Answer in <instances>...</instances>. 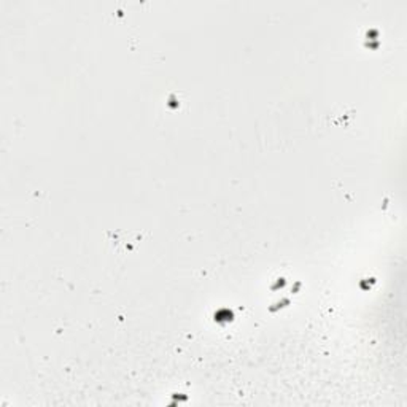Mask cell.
<instances>
[{
    "label": "cell",
    "instance_id": "1",
    "mask_svg": "<svg viewBox=\"0 0 407 407\" xmlns=\"http://www.w3.org/2000/svg\"><path fill=\"white\" fill-rule=\"evenodd\" d=\"M143 234L138 231H117L108 232V244L113 247V250L121 254L131 253L136 250V247L142 242Z\"/></svg>",
    "mask_w": 407,
    "mask_h": 407
}]
</instances>
